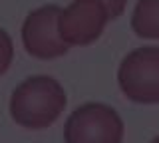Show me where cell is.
<instances>
[{"label": "cell", "mask_w": 159, "mask_h": 143, "mask_svg": "<svg viewBox=\"0 0 159 143\" xmlns=\"http://www.w3.org/2000/svg\"><path fill=\"white\" fill-rule=\"evenodd\" d=\"M12 58H14V44L6 34V30L0 28V76H4L8 72Z\"/></svg>", "instance_id": "52a82bcc"}, {"label": "cell", "mask_w": 159, "mask_h": 143, "mask_svg": "<svg viewBox=\"0 0 159 143\" xmlns=\"http://www.w3.org/2000/svg\"><path fill=\"white\" fill-rule=\"evenodd\" d=\"M66 143H121L123 121L106 103H84L68 117L64 127Z\"/></svg>", "instance_id": "3957f363"}, {"label": "cell", "mask_w": 159, "mask_h": 143, "mask_svg": "<svg viewBox=\"0 0 159 143\" xmlns=\"http://www.w3.org/2000/svg\"><path fill=\"white\" fill-rule=\"evenodd\" d=\"M60 6L48 4L32 10L22 24V42L30 56L38 60H56L68 52V44L60 36Z\"/></svg>", "instance_id": "277c9868"}, {"label": "cell", "mask_w": 159, "mask_h": 143, "mask_svg": "<svg viewBox=\"0 0 159 143\" xmlns=\"http://www.w3.org/2000/svg\"><path fill=\"white\" fill-rule=\"evenodd\" d=\"M109 12L99 0H74L60 14V36L68 46H89L102 36Z\"/></svg>", "instance_id": "5b68a950"}, {"label": "cell", "mask_w": 159, "mask_h": 143, "mask_svg": "<svg viewBox=\"0 0 159 143\" xmlns=\"http://www.w3.org/2000/svg\"><path fill=\"white\" fill-rule=\"evenodd\" d=\"M117 83L133 103H159V46H143L129 52L119 64Z\"/></svg>", "instance_id": "7a4b0ae2"}, {"label": "cell", "mask_w": 159, "mask_h": 143, "mask_svg": "<svg viewBox=\"0 0 159 143\" xmlns=\"http://www.w3.org/2000/svg\"><path fill=\"white\" fill-rule=\"evenodd\" d=\"M99 2L107 8L109 18H117V16H121V14H123V10H125L127 0H99Z\"/></svg>", "instance_id": "ba28073f"}, {"label": "cell", "mask_w": 159, "mask_h": 143, "mask_svg": "<svg viewBox=\"0 0 159 143\" xmlns=\"http://www.w3.org/2000/svg\"><path fill=\"white\" fill-rule=\"evenodd\" d=\"M131 28L139 38L159 40V0H137L131 14Z\"/></svg>", "instance_id": "8992f818"}, {"label": "cell", "mask_w": 159, "mask_h": 143, "mask_svg": "<svg viewBox=\"0 0 159 143\" xmlns=\"http://www.w3.org/2000/svg\"><path fill=\"white\" fill-rule=\"evenodd\" d=\"M66 109V92L50 76L24 80L10 96V115L22 127L46 129Z\"/></svg>", "instance_id": "6da1fadb"}, {"label": "cell", "mask_w": 159, "mask_h": 143, "mask_svg": "<svg viewBox=\"0 0 159 143\" xmlns=\"http://www.w3.org/2000/svg\"><path fill=\"white\" fill-rule=\"evenodd\" d=\"M151 143H159V137H155V139H153V141H151Z\"/></svg>", "instance_id": "9c48e42d"}]
</instances>
